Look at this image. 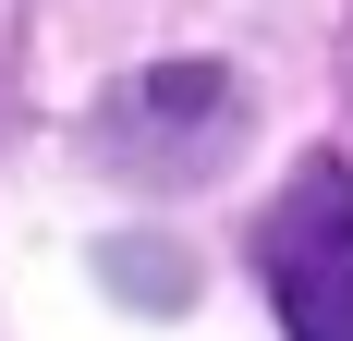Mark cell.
Listing matches in <instances>:
<instances>
[{
  "label": "cell",
  "mask_w": 353,
  "mask_h": 341,
  "mask_svg": "<svg viewBox=\"0 0 353 341\" xmlns=\"http://www.w3.org/2000/svg\"><path fill=\"white\" fill-rule=\"evenodd\" d=\"M98 269H110V293H122V305H146V317H171V305H195V256H183V244H98Z\"/></svg>",
  "instance_id": "3957f363"
},
{
  "label": "cell",
  "mask_w": 353,
  "mask_h": 341,
  "mask_svg": "<svg viewBox=\"0 0 353 341\" xmlns=\"http://www.w3.org/2000/svg\"><path fill=\"white\" fill-rule=\"evenodd\" d=\"M256 269L292 341H353V170L305 159L281 183V207L256 220Z\"/></svg>",
  "instance_id": "6da1fadb"
},
{
  "label": "cell",
  "mask_w": 353,
  "mask_h": 341,
  "mask_svg": "<svg viewBox=\"0 0 353 341\" xmlns=\"http://www.w3.org/2000/svg\"><path fill=\"white\" fill-rule=\"evenodd\" d=\"M232 135H244V110H232V73L219 61H159V73H134V86L98 110V146L134 170V183H195Z\"/></svg>",
  "instance_id": "7a4b0ae2"
}]
</instances>
